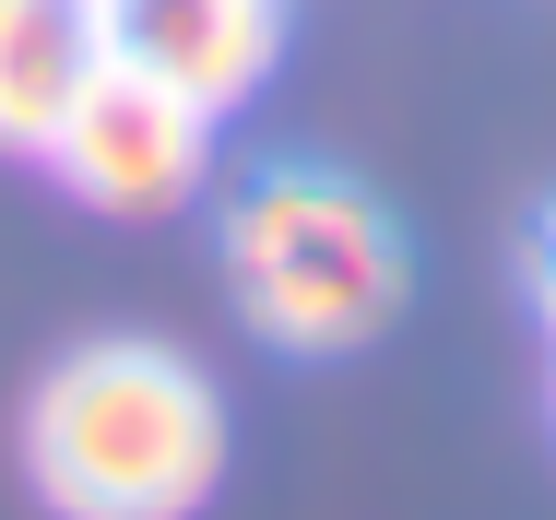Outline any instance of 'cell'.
Segmentation results:
<instances>
[{"label":"cell","instance_id":"1","mask_svg":"<svg viewBox=\"0 0 556 520\" xmlns=\"http://www.w3.org/2000/svg\"><path fill=\"white\" fill-rule=\"evenodd\" d=\"M24 473L60 520H190L225 473V403L178 343H72L24 403Z\"/></svg>","mask_w":556,"mask_h":520},{"label":"cell","instance_id":"2","mask_svg":"<svg viewBox=\"0 0 556 520\" xmlns=\"http://www.w3.org/2000/svg\"><path fill=\"white\" fill-rule=\"evenodd\" d=\"M214 261H225L237 319L273 355H355L403 308V237H391V213L367 202L355 178H308V166L249 178L214 225Z\"/></svg>","mask_w":556,"mask_h":520},{"label":"cell","instance_id":"3","mask_svg":"<svg viewBox=\"0 0 556 520\" xmlns=\"http://www.w3.org/2000/svg\"><path fill=\"white\" fill-rule=\"evenodd\" d=\"M48 166H60L72 202L118 213V225H154V213L202 202V178H214V106H190L178 84L108 60L72 96V118L48 130Z\"/></svg>","mask_w":556,"mask_h":520},{"label":"cell","instance_id":"4","mask_svg":"<svg viewBox=\"0 0 556 520\" xmlns=\"http://www.w3.org/2000/svg\"><path fill=\"white\" fill-rule=\"evenodd\" d=\"M273 48H285V0H108V60L178 84L214 118L273 84Z\"/></svg>","mask_w":556,"mask_h":520},{"label":"cell","instance_id":"5","mask_svg":"<svg viewBox=\"0 0 556 520\" xmlns=\"http://www.w3.org/2000/svg\"><path fill=\"white\" fill-rule=\"evenodd\" d=\"M96 72H108V0H0V154H48V130Z\"/></svg>","mask_w":556,"mask_h":520},{"label":"cell","instance_id":"6","mask_svg":"<svg viewBox=\"0 0 556 520\" xmlns=\"http://www.w3.org/2000/svg\"><path fill=\"white\" fill-rule=\"evenodd\" d=\"M533 308H545V331H556V213L533 225Z\"/></svg>","mask_w":556,"mask_h":520}]
</instances>
